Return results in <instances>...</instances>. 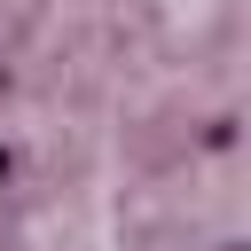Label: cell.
<instances>
[{"label": "cell", "mask_w": 251, "mask_h": 251, "mask_svg": "<svg viewBox=\"0 0 251 251\" xmlns=\"http://www.w3.org/2000/svg\"><path fill=\"white\" fill-rule=\"evenodd\" d=\"M0 180H8V149H0Z\"/></svg>", "instance_id": "cell-1"}, {"label": "cell", "mask_w": 251, "mask_h": 251, "mask_svg": "<svg viewBox=\"0 0 251 251\" xmlns=\"http://www.w3.org/2000/svg\"><path fill=\"white\" fill-rule=\"evenodd\" d=\"M227 251H235V243H227Z\"/></svg>", "instance_id": "cell-2"}]
</instances>
